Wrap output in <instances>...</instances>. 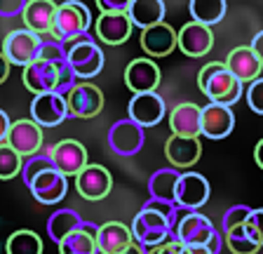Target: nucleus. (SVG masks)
Here are the masks:
<instances>
[{"instance_id": "obj_48", "label": "nucleus", "mask_w": 263, "mask_h": 254, "mask_svg": "<svg viewBox=\"0 0 263 254\" xmlns=\"http://www.w3.org/2000/svg\"><path fill=\"white\" fill-rule=\"evenodd\" d=\"M261 210H263V207H261Z\"/></svg>"}, {"instance_id": "obj_2", "label": "nucleus", "mask_w": 263, "mask_h": 254, "mask_svg": "<svg viewBox=\"0 0 263 254\" xmlns=\"http://www.w3.org/2000/svg\"><path fill=\"white\" fill-rule=\"evenodd\" d=\"M170 235L174 240H179L181 245H186V247H197V245H202L207 247L212 254H219L221 252V235L216 233L214 228L212 219L202 214V212H195V210H186V214L179 216L174 221V226H172Z\"/></svg>"}, {"instance_id": "obj_18", "label": "nucleus", "mask_w": 263, "mask_h": 254, "mask_svg": "<svg viewBox=\"0 0 263 254\" xmlns=\"http://www.w3.org/2000/svg\"><path fill=\"white\" fill-rule=\"evenodd\" d=\"M94 24V33L106 45H122L129 40L134 24L129 22L127 12H101Z\"/></svg>"}, {"instance_id": "obj_1", "label": "nucleus", "mask_w": 263, "mask_h": 254, "mask_svg": "<svg viewBox=\"0 0 263 254\" xmlns=\"http://www.w3.org/2000/svg\"><path fill=\"white\" fill-rule=\"evenodd\" d=\"M242 85L245 83L237 80L226 68L223 61H212L197 73V87L214 104H223V106L237 104V99L242 97Z\"/></svg>"}, {"instance_id": "obj_31", "label": "nucleus", "mask_w": 263, "mask_h": 254, "mask_svg": "<svg viewBox=\"0 0 263 254\" xmlns=\"http://www.w3.org/2000/svg\"><path fill=\"white\" fill-rule=\"evenodd\" d=\"M188 10L193 14V22L214 26L226 17V0H191Z\"/></svg>"}, {"instance_id": "obj_9", "label": "nucleus", "mask_w": 263, "mask_h": 254, "mask_svg": "<svg viewBox=\"0 0 263 254\" xmlns=\"http://www.w3.org/2000/svg\"><path fill=\"white\" fill-rule=\"evenodd\" d=\"M5 144L12 146L22 158L28 155H35L43 149V127L38 125L31 118H24V120H14L7 130Z\"/></svg>"}, {"instance_id": "obj_13", "label": "nucleus", "mask_w": 263, "mask_h": 254, "mask_svg": "<svg viewBox=\"0 0 263 254\" xmlns=\"http://www.w3.org/2000/svg\"><path fill=\"white\" fill-rule=\"evenodd\" d=\"M68 118L66 97L59 92H43L35 94L31 104V120H35L40 127H57Z\"/></svg>"}, {"instance_id": "obj_21", "label": "nucleus", "mask_w": 263, "mask_h": 254, "mask_svg": "<svg viewBox=\"0 0 263 254\" xmlns=\"http://www.w3.org/2000/svg\"><path fill=\"white\" fill-rule=\"evenodd\" d=\"M24 87L33 94H43V92H54L57 80H59V68L52 61L45 59H33L24 66L22 73Z\"/></svg>"}, {"instance_id": "obj_23", "label": "nucleus", "mask_w": 263, "mask_h": 254, "mask_svg": "<svg viewBox=\"0 0 263 254\" xmlns=\"http://www.w3.org/2000/svg\"><path fill=\"white\" fill-rule=\"evenodd\" d=\"M164 155L176 170L179 167H193L202 155V144H200L197 137H179V134H174L164 144Z\"/></svg>"}, {"instance_id": "obj_41", "label": "nucleus", "mask_w": 263, "mask_h": 254, "mask_svg": "<svg viewBox=\"0 0 263 254\" xmlns=\"http://www.w3.org/2000/svg\"><path fill=\"white\" fill-rule=\"evenodd\" d=\"M26 0H0V17H16L22 14Z\"/></svg>"}, {"instance_id": "obj_17", "label": "nucleus", "mask_w": 263, "mask_h": 254, "mask_svg": "<svg viewBox=\"0 0 263 254\" xmlns=\"http://www.w3.org/2000/svg\"><path fill=\"white\" fill-rule=\"evenodd\" d=\"M76 188L85 200H104L113 188V177L101 165H85L76 174Z\"/></svg>"}, {"instance_id": "obj_47", "label": "nucleus", "mask_w": 263, "mask_h": 254, "mask_svg": "<svg viewBox=\"0 0 263 254\" xmlns=\"http://www.w3.org/2000/svg\"><path fill=\"white\" fill-rule=\"evenodd\" d=\"M254 160H256V165L263 170V139L256 144V149H254Z\"/></svg>"}, {"instance_id": "obj_38", "label": "nucleus", "mask_w": 263, "mask_h": 254, "mask_svg": "<svg viewBox=\"0 0 263 254\" xmlns=\"http://www.w3.org/2000/svg\"><path fill=\"white\" fill-rule=\"evenodd\" d=\"M247 104H249V108L254 113L263 116V78L261 76L256 80H252L249 87H247Z\"/></svg>"}, {"instance_id": "obj_34", "label": "nucleus", "mask_w": 263, "mask_h": 254, "mask_svg": "<svg viewBox=\"0 0 263 254\" xmlns=\"http://www.w3.org/2000/svg\"><path fill=\"white\" fill-rule=\"evenodd\" d=\"M22 165H24L22 155L3 141L0 144V182H10V179L19 177L22 174Z\"/></svg>"}, {"instance_id": "obj_28", "label": "nucleus", "mask_w": 263, "mask_h": 254, "mask_svg": "<svg viewBox=\"0 0 263 254\" xmlns=\"http://www.w3.org/2000/svg\"><path fill=\"white\" fill-rule=\"evenodd\" d=\"M164 12H167L164 0H132L127 7V17L134 26L146 28L158 22H164Z\"/></svg>"}, {"instance_id": "obj_3", "label": "nucleus", "mask_w": 263, "mask_h": 254, "mask_svg": "<svg viewBox=\"0 0 263 254\" xmlns=\"http://www.w3.org/2000/svg\"><path fill=\"white\" fill-rule=\"evenodd\" d=\"M89 26H92V14L87 7L80 0H64L61 5H57L49 35L52 40H59L61 45H68L73 38L87 33Z\"/></svg>"}, {"instance_id": "obj_10", "label": "nucleus", "mask_w": 263, "mask_h": 254, "mask_svg": "<svg viewBox=\"0 0 263 254\" xmlns=\"http://www.w3.org/2000/svg\"><path fill=\"white\" fill-rule=\"evenodd\" d=\"M28 191L33 193V198L43 205H57L64 200V195L68 193V182L54 167L38 172L35 177L28 182Z\"/></svg>"}, {"instance_id": "obj_33", "label": "nucleus", "mask_w": 263, "mask_h": 254, "mask_svg": "<svg viewBox=\"0 0 263 254\" xmlns=\"http://www.w3.org/2000/svg\"><path fill=\"white\" fill-rule=\"evenodd\" d=\"M82 224V216L76 210H57L54 214L47 219V235L59 243L64 235H68L71 231H76Z\"/></svg>"}, {"instance_id": "obj_42", "label": "nucleus", "mask_w": 263, "mask_h": 254, "mask_svg": "<svg viewBox=\"0 0 263 254\" xmlns=\"http://www.w3.org/2000/svg\"><path fill=\"white\" fill-rule=\"evenodd\" d=\"M132 0H97L99 12H127Z\"/></svg>"}, {"instance_id": "obj_8", "label": "nucleus", "mask_w": 263, "mask_h": 254, "mask_svg": "<svg viewBox=\"0 0 263 254\" xmlns=\"http://www.w3.org/2000/svg\"><path fill=\"white\" fill-rule=\"evenodd\" d=\"M47 155L54 170H59L64 177H76L82 167L87 165V149L76 139H61L52 149H47Z\"/></svg>"}, {"instance_id": "obj_40", "label": "nucleus", "mask_w": 263, "mask_h": 254, "mask_svg": "<svg viewBox=\"0 0 263 254\" xmlns=\"http://www.w3.org/2000/svg\"><path fill=\"white\" fill-rule=\"evenodd\" d=\"M146 254H188V249L179 243V240H164L160 245H153V247H143Z\"/></svg>"}, {"instance_id": "obj_46", "label": "nucleus", "mask_w": 263, "mask_h": 254, "mask_svg": "<svg viewBox=\"0 0 263 254\" xmlns=\"http://www.w3.org/2000/svg\"><path fill=\"white\" fill-rule=\"evenodd\" d=\"M118 254H146V252H143V247L139 243H132V245H127L125 249H120Z\"/></svg>"}, {"instance_id": "obj_20", "label": "nucleus", "mask_w": 263, "mask_h": 254, "mask_svg": "<svg viewBox=\"0 0 263 254\" xmlns=\"http://www.w3.org/2000/svg\"><path fill=\"white\" fill-rule=\"evenodd\" d=\"M141 43L143 52H146L151 59H160V57H167L176 50V31L164 22H158L153 26L141 28Z\"/></svg>"}, {"instance_id": "obj_4", "label": "nucleus", "mask_w": 263, "mask_h": 254, "mask_svg": "<svg viewBox=\"0 0 263 254\" xmlns=\"http://www.w3.org/2000/svg\"><path fill=\"white\" fill-rule=\"evenodd\" d=\"M66 57H68V64H71L73 73L78 76V80H92V78H97L106 61L101 47L89 35H82L80 40L68 45L66 47Z\"/></svg>"}, {"instance_id": "obj_37", "label": "nucleus", "mask_w": 263, "mask_h": 254, "mask_svg": "<svg viewBox=\"0 0 263 254\" xmlns=\"http://www.w3.org/2000/svg\"><path fill=\"white\" fill-rule=\"evenodd\" d=\"M245 231L254 243L263 247V210H249L245 219Z\"/></svg>"}, {"instance_id": "obj_43", "label": "nucleus", "mask_w": 263, "mask_h": 254, "mask_svg": "<svg viewBox=\"0 0 263 254\" xmlns=\"http://www.w3.org/2000/svg\"><path fill=\"white\" fill-rule=\"evenodd\" d=\"M10 125H12L10 116H7L5 111L0 108V144L5 141V137H7V130H10Z\"/></svg>"}, {"instance_id": "obj_30", "label": "nucleus", "mask_w": 263, "mask_h": 254, "mask_svg": "<svg viewBox=\"0 0 263 254\" xmlns=\"http://www.w3.org/2000/svg\"><path fill=\"white\" fill-rule=\"evenodd\" d=\"M223 240L233 254H256L261 245H256L245 231V221L237 224H223Z\"/></svg>"}, {"instance_id": "obj_25", "label": "nucleus", "mask_w": 263, "mask_h": 254, "mask_svg": "<svg viewBox=\"0 0 263 254\" xmlns=\"http://www.w3.org/2000/svg\"><path fill=\"white\" fill-rule=\"evenodd\" d=\"M94 233H97V224L82 221L76 231H71L57 243L59 245V254H99Z\"/></svg>"}, {"instance_id": "obj_29", "label": "nucleus", "mask_w": 263, "mask_h": 254, "mask_svg": "<svg viewBox=\"0 0 263 254\" xmlns=\"http://www.w3.org/2000/svg\"><path fill=\"white\" fill-rule=\"evenodd\" d=\"M179 174L181 172L176 167H164V170H158L155 174H151V179H148V193H151V198L174 200Z\"/></svg>"}, {"instance_id": "obj_11", "label": "nucleus", "mask_w": 263, "mask_h": 254, "mask_svg": "<svg viewBox=\"0 0 263 254\" xmlns=\"http://www.w3.org/2000/svg\"><path fill=\"white\" fill-rule=\"evenodd\" d=\"M127 113H129V120H134L137 125H141L143 130L146 127H155L167 113V106H164V99L158 92H139L129 99V106H127Z\"/></svg>"}, {"instance_id": "obj_24", "label": "nucleus", "mask_w": 263, "mask_h": 254, "mask_svg": "<svg viewBox=\"0 0 263 254\" xmlns=\"http://www.w3.org/2000/svg\"><path fill=\"white\" fill-rule=\"evenodd\" d=\"M94 238H97V249L101 254H118L127 245L134 243L132 231L120 221H106V224L97 226Z\"/></svg>"}, {"instance_id": "obj_26", "label": "nucleus", "mask_w": 263, "mask_h": 254, "mask_svg": "<svg viewBox=\"0 0 263 254\" xmlns=\"http://www.w3.org/2000/svg\"><path fill=\"white\" fill-rule=\"evenodd\" d=\"M54 12H57L54 0H26V5L22 10V19L28 31L43 35L49 33V28H52Z\"/></svg>"}, {"instance_id": "obj_19", "label": "nucleus", "mask_w": 263, "mask_h": 254, "mask_svg": "<svg viewBox=\"0 0 263 254\" xmlns=\"http://www.w3.org/2000/svg\"><path fill=\"white\" fill-rule=\"evenodd\" d=\"M160 78H162L160 66L151 59V57H141V59L129 61L127 68H125V85L134 94L153 92V89H158Z\"/></svg>"}, {"instance_id": "obj_35", "label": "nucleus", "mask_w": 263, "mask_h": 254, "mask_svg": "<svg viewBox=\"0 0 263 254\" xmlns=\"http://www.w3.org/2000/svg\"><path fill=\"white\" fill-rule=\"evenodd\" d=\"M35 59H45V61H52L54 66H61V64L68 61V57H66V47L59 40H43Z\"/></svg>"}, {"instance_id": "obj_27", "label": "nucleus", "mask_w": 263, "mask_h": 254, "mask_svg": "<svg viewBox=\"0 0 263 254\" xmlns=\"http://www.w3.org/2000/svg\"><path fill=\"white\" fill-rule=\"evenodd\" d=\"M170 130L179 137H200V106L197 104H176L170 111Z\"/></svg>"}, {"instance_id": "obj_44", "label": "nucleus", "mask_w": 263, "mask_h": 254, "mask_svg": "<svg viewBox=\"0 0 263 254\" xmlns=\"http://www.w3.org/2000/svg\"><path fill=\"white\" fill-rule=\"evenodd\" d=\"M254 52H256V57L261 59V64H263V31H258L256 35H254V40H252V45H249Z\"/></svg>"}, {"instance_id": "obj_32", "label": "nucleus", "mask_w": 263, "mask_h": 254, "mask_svg": "<svg viewBox=\"0 0 263 254\" xmlns=\"http://www.w3.org/2000/svg\"><path fill=\"white\" fill-rule=\"evenodd\" d=\"M7 254H43V238L35 231H26L19 228L14 231L5 243Z\"/></svg>"}, {"instance_id": "obj_6", "label": "nucleus", "mask_w": 263, "mask_h": 254, "mask_svg": "<svg viewBox=\"0 0 263 254\" xmlns=\"http://www.w3.org/2000/svg\"><path fill=\"white\" fill-rule=\"evenodd\" d=\"M66 97V108H68V116L71 118H94L101 113L104 108V92L92 83H76L68 92L64 94Z\"/></svg>"}, {"instance_id": "obj_7", "label": "nucleus", "mask_w": 263, "mask_h": 254, "mask_svg": "<svg viewBox=\"0 0 263 254\" xmlns=\"http://www.w3.org/2000/svg\"><path fill=\"white\" fill-rule=\"evenodd\" d=\"M40 43H43V38H40L38 33H33L28 28H16V31H10V33L5 35L3 50L0 52H3L5 59L10 61V66L14 64V66L24 68L28 61H33L38 57Z\"/></svg>"}, {"instance_id": "obj_39", "label": "nucleus", "mask_w": 263, "mask_h": 254, "mask_svg": "<svg viewBox=\"0 0 263 254\" xmlns=\"http://www.w3.org/2000/svg\"><path fill=\"white\" fill-rule=\"evenodd\" d=\"M143 207H148V210H155V212H160L162 216H167V219L172 221V226H174V221H176V212L181 210L174 200H160V198H151L146 205H143Z\"/></svg>"}, {"instance_id": "obj_12", "label": "nucleus", "mask_w": 263, "mask_h": 254, "mask_svg": "<svg viewBox=\"0 0 263 254\" xmlns=\"http://www.w3.org/2000/svg\"><path fill=\"white\" fill-rule=\"evenodd\" d=\"M176 47L186 57H193V59H200L204 57L209 50L214 47V31L212 26L200 22H191L183 24L181 31L176 33Z\"/></svg>"}, {"instance_id": "obj_22", "label": "nucleus", "mask_w": 263, "mask_h": 254, "mask_svg": "<svg viewBox=\"0 0 263 254\" xmlns=\"http://www.w3.org/2000/svg\"><path fill=\"white\" fill-rule=\"evenodd\" d=\"M223 64H226V68L237 78V80H242V83H252V80H256V78L261 76V71H263L261 59H258L256 52H254L249 45L230 50Z\"/></svg>"}, {"instance_id": "obj_5", "label": "nucleus", "mask_w": 263, "mask_h": 254, "mask_svg": "<svg viewBox=\"0 0 263 254\" xmlns=\"http://www.w3.org/2000/svg\"><path fill=\"white\" fill-rule=\"evenodd\" d=\"M129 231H132L134 243H139L141 247H153V245H160L170 238L172 221L167 216H162L160 212L141 207V212L132 221Z\"/></svg>"}, {"instance_id": "obj_36", "label": "nucleus", "mask_w": 263, "mask_h": 254, "mask_svg": "<svg viewBox=\"0 0 263 254\" xmlns=\"http://www.w3.org/2000/svg\"><path fill=\"white\" fill-rule=\"evenodd\" d=\"M47 167H54L52 165V160H49V155H28L26 158V162L22 165V179H24V184L28 186V182H31L38 172H43V170H47Z\"/></svg>"}, {"instance_id": "obj_45", "label": "nucleus", "mask_w": 263, "mask_h": 254, "mask_svg": "<svg viewBox=\"0 0 263 254\" xmlns=\"http://www.w3.org/2000/svg\"><path fill=\"white\" fill-rule=\"evenodd\" d=\"M7 76H10V61H7L5 55L0 52V85L7 80Z\"/></svg>"}, {"instance_id": "obj_14", "label": "nucleus", "mask_w": 263, "mask_h": 254, "mask_svg": "<svg viewBox=\"0 0 263 254\" xmlns=\"http://www.w3.org/2000/svg\"><path fill=\"white\" fill-rule=\"evenodd\" d=\"M143 141H146L143 127L129 118L113 122V127L108 130V146L118 155H137L143 149Z\"/></svg>"}, {"instance_id": "obj_16", "label": "nucleus", "mask_w": 263, "mask_h": 254, "mask_svg": "<svg viewBox=\"0 0 263 254\" xmlns=\"http://www.w3.org/2000/svg\"><path fill=\"white\" fill-rule=\"evenodd\" d=\"M235 127V116L233 108L223 104L209 101L200 108V134L209 139H226Z\"/></svg>"}, {"instance_id": "obj_15", "label": "nucleus", "mask_w": 263, "mask_h": 254, "mask_svg": "<svg viewBox=\"0 0 263 254\" xmlns=\"http://www.w3.org/2000/svg\"><path fill=\"white\" fill-rule=\"evenodd\" d=\"M207 200H209V182L202 174H195V172L179 174L174 203L179 205L181 210H200Z\"/></svg>"}]
</instances>
